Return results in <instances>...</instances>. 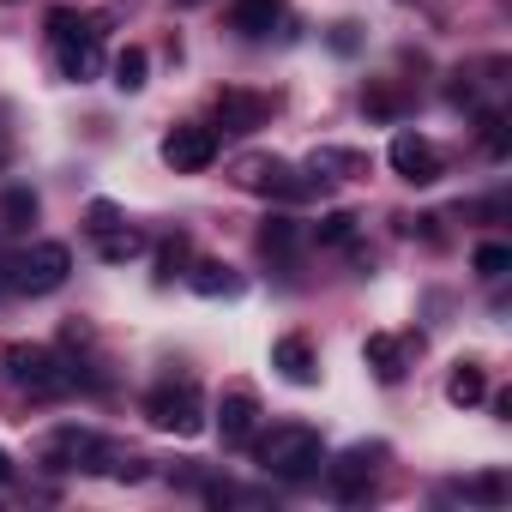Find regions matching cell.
<instances>
[{
	"instance_id": "cell-20",
	"label": "cell",
	"mask_w": 512,
	"mask_h": 512,
	"mask_svg": "<svg viewBox=\"0 0 512 512\" xmlns=\"http://www.w3.org/2000/svg\"><path fill=\"white\" fill-rule=\"evenodd\" d=\"M115 91H145V73H151V55L139 49V43H127L121 55H115Z\"/></svg>"
},
{
	"instance_id": "cell-9",
	"label": "cell",
	"mask_w": 512,
	"mask_h": 512,
	"mask_svg": "<svg viewBox=\"0 0 512 512\" xmlns=\"http://www.w3.org/2000/svg\"><path fill=\"white\" fill-rule=\"evenodd\" d=\"M386 157H392V169H398L410 187H434V181L446 175V157H440L434 139H422V133H398Z\"/></svg>"
},
{
	"instance_id": "cell-15",
	"label": "cell",
	"mask_w": 512,
	"mask_h": 512,
	"mask_svg": "<svg viewBox=\"0 0 512 512\" xmlns=\"http://www.w3.org/2000/svg\"><path fill=\"white\" fill-rule=\"evenodd\" d=\"M308 169H314V175H338V181H362L374 163H368V151H350V145H320V151L308 157Z\"/></svg>"
},
{
	"instance_id": "cell-23",
	"label": "cell",
	"mask_w": 512,
	"mask_h": 512,
	"mask_svg": "<svg viewBox=\"0 0 512 512\" xmlns=\"http://www.w3.org/2000/svg\"><path fill=\"white\" fill-rule=\"evenodd\" d=\"M187 260H193V247H187V235H169V241L157 247V278L169 284L175 272H187Z\"/></svg>"
},
{
	"instance_id": "cell-10",
	"label": "cell",
	"mask_w": 512,
	"mask_h": 512,
	"mask_svg": "<svg viewBox=\"0 0 512 512\" xmlns=\"http://www.w3.org/2000/svg\"><path fill=\"white\" fill-rule=\"evenodd\" d=\"M386 458V446H350L338 464H326V482H332V494L338 500H362L368 488H374V464Z\"/></svg>"
},
{
	"instance_id": "cell-16",
	"label": "cell",
	"mask_w": 512,
	"mask_h": 512,
	"mask_svg": "<svg viewBox=\"0 0 512 512\" xmlns=\"http://www.w3.org/2000/svg\"><path fill=\"white\" fill-rule=\"evenodd\" d=\"M362 362L374 368V380H386V386H398L404 380V344L392 338V332H374L368 344H362Z\"/></svg>"
},
{
	"instance_id": "cell-17",
	"label": "cell",
	"mask_w": 512,
	"mask_h": 512,
	"mask_svg": "<svg viewBox=\"0 0 512 512\" xmlns=\"http://www.w3.org/2000/svg\"><path fill=\"white\" fill-rule=\"evenodd\" d=\"M187 284H193L199 296H211V302H217V296H241V278H235L223 260H199V266H187Z\"/></svg>"
},
{
	"instance_id": "cell-12",
	"label": "cell",
	"mask_w": 512,
	"mask_h": 512,
	"mask_svg": "<svg viewBox=\"0 0 512 512\" xmlns=\"http://www.w3.org/2000/svg\"><path fill=\"white\" fill-rule=\"evenodd\" d=\"M266 121H272V97L241 91V85L217 91V127L223 133H253V127H266Z\"/></svg>"
},
{
	"instance_id": "cell-4",
	"label": "cell",
	"mask_w": 512,
	"mask_h": 512,
	"mask_svg": "<svg viewBox=\"0 0 512 512\" xmlns=\"http://www.w3.org/2000/svg\"><path fill=\"white\" fill-rule=\"evenodd\" d=\"M145 422L157 434L193 440V434H205V392L193 380H163L157 392H145Z\"/></svg>"
},
{
	"instance_id": "cell-28",
	"label": "cell",
	"mask_w": 512,
	"mask_h": 512,
	"mask_svg": "<svg viewBox=\"0 0 512 512\" xmlns=\"http://www.w3.org/2000/svg\"><path fill=\"white\" fill-rule=\"evenodd\" d=\"M109 223H121V211H115L109 199H97V205H91V229H109Z\"/></svg>"
},
{
	"instance_id": "cell-30",
	"label": "cell",
	"mask_w": 512,
	"mask_h": 512,
	"mask_svg": "<svg viewBox=\"0 0 512 512\" xmlns=\"http://www.w3.org/2000/svg\"><path fill=\"white\" fill-rule=\"evenodd\" d=\"M7 482H13V458H7V452H0V488H7Z\"/></svg>"
},
{
	"instance_id": "cell-31",
	"label": "cell",
	"mask_w": 512,
	"mask_h": 512,
	"mask_svg": "<svg viewBox=\"0 0 512 512\" xmlns=\"http://www.w3.org/2000/svg\"><path fill=\"white\" fill-rule=\"evenodd\" d=\"M175 7H205V0H175Z\"/></svg>"
},
{
	"instance_id": "cell-6",
	"label": "cell",
	"mask_w": 512,
	"mask_h": 512,
	"mask_svg": "<svg viewBox=\"0 0 512 512\" xmlns=\"http://www.w3.org/2000/svg\"><path fill=\"white\" fill-rule=\"evenodd\" d=\"M0 272H7V290H19V296H55L67 284V272H73V253L61 241H37V247L19 253V260H7Z\"/></svg>"
},
{
	"instance_id": "cell-1",
	"label": "cell",
	"mask_w": 512,
	"mask_h": 512,
	"mask_svg": "<svg viewBox=\"0 0 512 512\" xmlns=\"http://www.w3.org/2000/svg\"><path fill=\"white\" fill-rule=\"evenodd\" d=\"M103 31H109L103 13H73V7H55V13H49V37H55L61 79L85 85V79L103 73Z\"/></svg>"
},
{
	"instance_id": "cell-5",
	"label": "cell",
	"mask_w": 512,
	"mask_h": 512,
	"mask_svg": "<svg viewBox=\"0 0 512 512\" xmlns=\"http://www.w3.org/2000/svg\"><path fill=\"white\" fill-rule=\"evenodd\" d=\"M0 362H7L13 386H19V392H31V398H61V392H73V380H79V374L61 362V350H49V344L0 350Z\"/></svg>"
},
{
	"instance_id": "cell-11",
	"label": "cell",
	"mask_w": 512,
	"mask_h": 512,
	"mask_svg": "<svg viewBox=\"0 0 512 512\" xmlns=\"http://www.w3.org/2000/svg\"><path fill=\"white\" fill-rule=\"evenodd\" d=\"M253 428H260V398H253L247 386H229L217 398V434H223V446H253Z\"/></svg>"
},
{
	"instance_id": "cell-3",
	"label": "cell",
	"mask_w": 512,
	"mask_h": 512,
	"mask_svg": "<svg viewBox=\"0 0 512 512\" xmlns=\"http://www.w3.org/2000/svg\"><path fill=\"white\" fill-rule=\"evenodd\" d=\"M43 464L49 470H109V476H121V482H139L145 476V458H121L103 434H91V428H61V434H49V446H43Z\"/></svg>"
},
{
	"instance_id": "cell-18",
	"label": "cell",
	"mask_w": 512,
	"mask_h": 512,
	"mask_svg": "<svg viewBox=\"0 0 512 512\" xmlns=\"http://www.w3.org/2000/svg\"><path fill=\"white\" fill-rule=\"evenodd\" d=\"M91 235H97V253H103L109 266H121V260H139V253H145V235H139V229H121V223H109V229H91Z\"/></svg>"
},
{
	"instance_id": "cell-8",
	"label": "cell",
	"mask_w": 512,
	"mask_h": 512,
	"mask_svg": "<svg viewBox=\"0 0 512 512\" xmlns=\"http://www.w3.org/2000/svg\"><path fill=\"white\" fill-rule=\"evenodd\" d=\"M163 163L175 175H205L217 163V127H199V121H181L169 139H163Z\"/></svg>"
},
{
	"instance_id": "cell-29",
	"label": "cell",
	"mask_w": 512,
	"mask_h": 512,
	"mask_svg": "<svg viewBox=\"0 0 512 512\" xmlns=\"http://www.w3.org/2000/svg\"><path fill=\"white\" fill-rule=\"evenodd\" d=\"M332 49H338V55H356V25H338V31H332Z\"/></svg>"
},
{
	"instance_id": "cell-21",
	"label": "cell",
	"mask_w": 512,
	"mask_h": 512,
	"mask_svg": "<svg viewBox=\"0 0 512 512\" xmlns=\"http://www.w3.org/2000/svg\"><path fill=\"white\" fill-rule=\"evenodd\" d=\"M260 253H266V260H290V253H296V223L290 217H266L260 223Z\"/></svg>"
},
{
	"instance_id": "cell-27",
	"label": "cell",
	"mask_w": 512,
	"mask_h": 512,
	"mask_svg": "<svg viewBox=\"0 0 512 512\" xmlns=\"http://www.w3.org/2000/svg\"><path fill=\"white\" fill-rule=\"evenodd\" d=\"M464 494H470V500H506V482H500V476H476Z\"/></svg>"
},
{
	"instance_id": "cell-26",
	"label": "cell",
	"mask_w": 512,
	"mask_h": 512,
	"mask_svg": "<svg viewBox=\"0 0 512 512\" xmlns=\"http://www.w3.org/2000/svg\"><path fill=\"white\" fill-rule=\"evenodd\" d=\"M362 109H368L374 121H398V109H404V103H398V91H392V85H368V91H362Z\"/></svg>"
},
{
	"instance_id": "cell-13",
	"label": "cell",
	"mask_w": 512,
	"mask_h": 512,
	"mask_svg": "<svg viewBox=\"0 0 512 512\" xmlns=\"http://www.w3.org/2000/svg\"><path fill=\"white\" fill-rule=\"evenodd\" d=\"M272 368H278L290 386H314V380H320V356H314V344H308L302 332H290V338L272 344Z\"/></svg>"
},
{
	"instance_id": "cell-14",
	"label": "cell",
	"mask_w": 512,
	"mask_h": 512,
	"mask_svg": "<svg viewBox=\"0 0 512 512\" xmlns=\"http://www.w3.org/2000/svg\"><path fill=\"white\" fill-rule=\"evenodd\" d=\"M278 19H284L278 0H235V7H229V25H235L247 43H266V37L278 31Z\"/></svg>"
},
{
	"instance_id": "cell-22",
	"label": "cell",
	"mask_w": 512,
	"mask_h": 512,
	"mask_svg": "<svg viewBox=\"0 0 512 512\" xmlns=\"http://www.w3.org/2000/svg\"><path fill=\"white\" fill-rule=\"evenodd\" d=\"M314 235H320V247H350L356 241V211H326L314 223Z\"/></svg>"
},
{
	"instance_id": "cell-7",
	"label": "cell",
	"mask_w": 512,
	"mask_h": 512,
	"mask_svg": "<svg viewBox=\"0 0 512 512\" xmlns=\"http://www.w3.org/2000/svg\"><path fill=\"white\" fill-rule=\"evenodd\" d=\"M235 187H247V193H266V199H302L308 193V181L284 163V157H235Z\"/></svg>"
},
{
	"instance_id": "cell-2",
	"label": "cell",
	"mask_w": 512,
	"mask_h": 512,
	"mask_svg": "<svg viewBox=\"0 0 512 512\" xmlns=\"http://www.w3.org/2000/svg\"><path fill=\"white\" fill-rule=\"evenodd\" d=\"M253 458H260V470L278 476V482H308V476H320V464H326V440H320V428H308V422H278L272 434H260Z\"/></svg>"
},
{
	"instance_id": "cell-19",
	"label": "cell",
	"mask_w": 512,
	"mask_h": 512,
	"mask_svg": "<svg viewBox=\"0 0 512 512\" xmlns=\"http://www.w3.org/2000/svg\"><path fill=\"white\" fill-rule=\"evenodd\" d=\"M446 398H452L458 410L482 404V398H488V374H482L476 362H458V368H452V380H446Z\"/></svg>"
},
{
	"instance_id": "cell-24",
	"label": "cell",
	"mask_w": 512,
	"mask_h": 512,
	"mask_svg": "<svg viewBox=\"0 0 512 512\" xmlns=\"http://www.w3.org/2000/svg\"><path fill=\"white\" fill-rule=\"evenodd\" d=\"M470 266H476V278H506V266H512V247H506V241H482Z\"/></svg>"
},
{
	"instance_id": "cell-25",
	"label": "cell",
	"mask_w": 512,
	"mask_h": 512,
	"mask_svg": "<svg viewBox=\"0 0 512 512\" xmlns=\"http://www.w3.org/2000/svg\"><path fill=\"white\" fill-rule=\"evenodd\" d=\"M0 217H7V229L37 223V193H31V187H13V193H7V205H0Z\"/></svg>"
}]
</instances>
